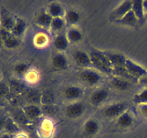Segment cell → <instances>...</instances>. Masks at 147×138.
Instances as JSON below:
<instances>
[{
  "instance_id": "6da1fadb",
  "label": "cell",
  "mask_w": 147,
  "mask_h": 138,
  "mask_svg": "<svg viewBox=\"0 0 147 138\" xmlns=\"http://www.w3.org/2000/svg\"><path fill=\"white\" fill-rule=\"evenodd\" d=\"M89 55L93 68L104 74H113V67L104 52L95 50L90 51Z\"/></svg>"
},
{
  "instance_id": "7a4b0ae2",
  "label": "cell",
  "mask_w": 147,
  "mask_h": 138,
  "mask_svg": "<svg viewBox=\"0 0 147 138\" xmlns=\"http://www.w3.org/2000/svg\"><path fill=\"white\" fill-rule=\"evenodd\" d=\"M80 78L86 84L90 86L98 85L101 81L102 79L101 76L98 72L90 68L83 70L80 73Z\"/></svg>"
},
{
  "instance_id": "3957f363",
  "label": "cell",
  "mask_w": 147,
  "mask_h": 138,
  "mask_svg": "<svg viewBox=\"0 0 147 138\" xmlns=\"http://www.w3.org/2000/svg\"><path fill=\"white\" fill-rule=\"evenodd\" d=\"M125 68L128 70L129 74L133 76L136 80H139V79L142 78V77H144L147 74V70L146 68H144L142 66L135 63L134 61L129 58L126 59Z\"/></svg>"
},
{
  "instance_id": "277c9868",
  "label": "cell",
  "mask_w": 147,
  "mask_h": 138,
  "mask_svg": "<svg viewBox=\"0 0 147 138\" xmlns=\"http://www.w3.org/2000/svg\"><path fill=\"white\" fill-rule=\"evenodd\" d=\"M126 106L123 103H116L105 108L103 114L105 116L109 118L119 117L121 114L126 112Z\"/></svg>"
},
{
  "instance_id": "5b68a950",
  "label": "cell",
  "mask_w": 147,
  "mask_h": 138,
  "mask_svg": "<svg viewBox=\"0 0 147 138\" xmlns=\"http://www.w3.org/2000/svg\"><path fill=\"white\" fill-rule=\"evenodd\" d=\"M73 60L78 66L85 68H93L90 55L83 50H76L73 53Z\"/></svg>"
},
{
  "instance_id": "8992f818",
  "label": "cell",
  "mask_w": 147,
  "mask_h": 138,
  "mask_svg": "<svg viewBox=\"0 0 147 138\" xmlns=\"http://www.w3.org/2000/svg\"><path fill=\"white\" fill-rule=\"evenodd\" d=\"M132 9V1H124L121 3L112 12L111 17L115 21H118L126 15Z\"/></svg>"
},
{
  "instance_id": "52a82bcc",
  "label": "cell",
  "mask_w": 147,
  "mask_h": 138,
  "mask_svg": "<svg viewBox=\"0 0 147 138\" xmlns=\"http://www.w3.org/2000/svg\"><path fill=\"white\" fill-rule=\"evenodd\" d=\"M85 106L80 102H74L67 106L65 109L67 116L73 119L78 118L83 114L85 112Z\"/></svg>"
},
{
  "instance_id": "ba28073f",
  "label": "cell",
  "mask_w": 147,
  "mask_h": 138,
  "mask_svg": "<svg viewBox=\"0 0 147 138\" xmlns=\"http://www.w3.org/2000/svg\"><path fill=\"white\" fill-rule=\"evenodd\" d=\"M83 94V90L77 86H70L66 88L63 92L65 98L69 101H75L80 99Z\"/></svg>"
},
{
  "instance_id": "9c48e42d",
  "label": "cell",
  "mask_w": 147,
  "mask_h": 138,
  "mask_svg": "<svg viewBox=\"0 0 147 138\" xmlns=\"http://www.w3.org/2000/svg\"><path fill=\"white\" fill-rule=\"evenodd\" d=\"M109 91L106 89H98L92 93L90 97V101L92 104L97 106L105 101L109 97Z\"/></svg>"
},
{
  "instance_id": "30bf717a",
  "label": "cell",
  "mask_w": 147,
  "mask_h": 138,
  "mask_svg": "<svg viewBox=\"0 0 147 138\" xmlns=\"http://www.w3.org/2000/svg\"><path fill=\"white\" fill-rule=\"evenodd\" d=\"M16 19L14 18L10 13L6 10L1 11V24L3 27V30L7 31H11L14 24H15Z\"/></svg>"
},
{
  "instance_id": "8fae6325",
  "label": "cell",
  "mask_w": 147,
  "mask_h": 138,
  "mask_svg": "<svg viewBox=\"0 0 147 138\" xmlns=\"http://www.w3.org/2000/svg\"><path fill=\"white\" fill-rule=\"evenodd\" d=\"M106 55L111 63L113 67H121V66H125L126 60L127 57L124 55L119 53H113L111 52H104Z\"/></svg>"
},
{
  "instance_id": "7c38bea8",
  "label": "cell",
  "mask_w": 147,
  "mask_h": 138,
  "mask_svg": "<svg viewBox=\"0 0 147 138\" xmlns=\"http://www.w3.org/2000/svg\"><path fill=\"white\" fill-rule=\"evenodd\" d=\"M53 66L56 70H62L67 68L68 66L67 59L63 53H59L54 55L53 58Z\"/></svg>"
},
{
  "instance_id": "4fadbf2b",
  "label": "cell",
  "mask_w": 147,
  "mask_h": 138,
  "mask_svg": "<svg viewBox=\"0 0 147 138\" xmlns=\"http://www.w3.org/2000/svg\"><path fill=\"white\" fill-rule=\"evenodd\" d=\"M139 20L136 17L135 14L132 10L129 11L125 16H123L121 19L116 21L119 24H123V25L130 26V27H136L139 23Z\"/></svg>"
},
{
  "instance_id": "5bb4252c",
  "label": "cell",
  "mask_w": 147,
  "mask_h": 138,
  "mask_svg": "<svg viewBox=\"0 0 147 138\" xmlns=\"http://www.w3.org/2000/svg\"><path fill=\"white\" fill-rule=\"evenodd\" d=\"M47 13L53 18H57V17H63L65 15L66 12L63 6L60 5L58 3L54 2L49 5Z\"/></svg>"
},
{
  "instance_id": "9a60e30c",
  "label": "cell",
  "mask_w": 147,
  "mask_h": 138,
  "mask_svg": "<svg viewBox=\"0 0 147 138\" xmlns=\"http://www.w3.org/2000/svg\"><path fill=\"white\" fill-rule=\"evenodd\" d=\"M53 17L47 13V12H42L39 13L36 18V22L39 26L44 28H50Z\"/></svg>"
},
{
  "instance_id": "2e32d148",
  "label": "cell",
  "mask_w": 147,
  "mask_h": 138,
  "mask_svg": "<svg viewBox=\"0 0 147 138\" xmlns=\"http://www.w3.org/2000/svg\"><path fill=\"white\" fill-rule=\"evenodd\" d=\"M27 29V23L24 20L21 18H16L15 24L11 30V34L16 37H20L22 35Z\"/></svg>"
},
{
  "instance_id": "e0dca14e",
  "label": "cell",
  "mask_w": 147,
  "mask_h": 138,
  "mask_svg": "<svg viewBox=\"0 0 147 138\" xmlns=\"http://www.w3.org/2000/svg\"><path fill=\"white\" fill-rule=\"evenodd\" d=\"M53 44H54V47L56 50L62 52L64 51L67 48L69 41L67 40V37H66V34H59L55 38Z\"/></svg>"
},
{
  "instance_id": "ac0fdd59",
  "label": "cell",
  "mask_w": 147,
  "mask_h": 138,
  "mask_svg": "<svg viewBox=\"0 0 147 138\" xmlns=\"http://www.w3.org/2000/svg\"><path fill=\"white\" fill-rule=\"evenodd\" d=\"M111 84L115 89H116L119 91H126L129 89V86H130V83L129 80H126V79L123 78L118 77V76H114L113 78L111 79Z\"/></svg>"
},
{
  "instance_id": "d6986e66",
  "label": "cell",
  "mask_w": 147,
  "mask_h": 138,
  "mask_svg": "<svg viewBox=\"0 0 147 138\" xmlns=\"http://www.w3.org/2000/svg\"><path fill=\"white\" fill-rule=\"evenodd\" d=\"M24 112L27 117L30 119H35L40 117L42 114L41 109L34 104L29 105L24 109Z\"/></svg>"
},
{
  "instance_id": "ffe728a7",
  "label": "cell",
  "mask_w": 147,
  "mask_h": 138,
  "mask_svg": "<svg viewBox=\"0 0 147 138\" xmlns=\"http://www.w3.org/2000/svg\"><path fill=\"white\" fill-rule=\"evenodd\" d=\"M66 37H67L69 43H77L82 40L83 34L78 29L76 28V27H71L67 30V33H66Z\"/></svg>"
},
{
  "instance_id": "44dd1931",
  "label": "cell",
  "mask_w": 147,
  "mask_h": 138,
  "mask_svg": "<svg viewBox=\"0 0 147 138\" xmlns=\"http://www.w3.org/2000/svg\"><path fill=\"white\" fill-rule=\"evenodd\" d=\"M134 123V118L129 112H125L117 118V124L122 128H128Z\"/></svg>"
},
{
  "instance_id": "7402d4cb",
  "label": "cell",
  "mask_w": 147,
  "mask_h": 138,
  "mask_svg": "<svg viewBox=\"0 0 147 138\" xmlns=\"http://www.w3.org/2000/svg\"><path fill=\"white\" fill-rule=\"evenodd\" d=\"M131 10L134 12V13L139 21L144 18L145 13L143 8V1H140V0L132 1Z\"/></svg>"
},
{
  "instance_id": "603a6c76",
  "label": "cell",
  "mask_w": 147,
  "mask_h": 138,
  "mask_svg": "<svg viewBox=\"0 0 147 138\" xmlns=\"http://www.w3.org/2000/svg\"><path fill=\"white\" fill-rule=\"evenodd\" d=\"M99 129V124L95 119H89L85 123L84 131L86 135H93L97 133Z\"/></svg>"
},
{
  "instance_id": "cb8c5ba5",
  "label": "cell",
  "mask_w": 147,
  "mask_h": 138,
  "mask_svg": "<svg viewBox=\"0 0 147 138\" xmlns=\"http://www.w3.org/2000/svg\"><path fill=\"white\" fill-rule=\"evenodd\" d=\"M65 20L70 24H76L80 21V15L78 12L74 9H70L65 13Z\"/></svg>"
},
{
  "instance_id": "d4e9b609",
  "label": "cell",
  "mask_w": 147,
  "mask_h": 138,
  "mask_svg": "<svg viewBox=\"0 0 147 138\" xmlns=\"http://www.w3.org/2000/svg\"><path fill=\"white\" fill-rule=\"evenodd\" d=\"M3 41H4V45L8 48H14L20 44L17 37H16L13 34H8L7 32L6 34L3 35Z\"/></svg>"
},
{
  "instance_id": "484cf974",
  "label": "cell",
  "mask_w": 147,
  "mask_h": 138,
  "mask_svg": "<svg viewBox=\"0 0 147 138\" xmlns=\"http://www.w3.org/2000/svg\"><path fill=\"white\" fill-rule=\"evenodd\" d=\"M65 20L63 17H57V18H53L52 21L51 25H50V30L55 32H58L61 31L64 28L65 25Z\"/></svg>"
},
{
  "instance_id": "4316f807",
  "label": "cell",
  "mask_w": 147,
  "mask_h": 138,
  "mask_svg": "<svg viewBox=\"0 0 147 138\" xmlns=\"http://www.w3.org/2000/svg\"><path fill=\"white\" fill-rule=\"evenodd\" d=\"M133 101L137 105L147 104V88L134 95Z\"/></svg>"
},
{
  "instance_id": "83f0119b",
  "label": "cell",
  "mask_w": 147,
  "mask_h": 138,
  "mask_svg": "<svg viewBox=\"0 0 147 138\" xmlns=\"http://www.w3.org/2000/svg\"><path fill=\"white\" fill-rule=\"evenodd\" d=\"M29 66L24 63H18L14 68V70L19 75H24L28 71Z\"/></svg>"
},
{
  "instance_id": "f1b7e54d",
  "label": "cell",
  "mask_w": 147,
  "mask_h": 138,
  "mask_svg": "<svg viewBox=\"0 0 147 138\" xmlns=\"http://www.w3.org/2000/svg\"><path fill=\"white\" fill-rule=\"evenodd\" d=\"M53 100H54V96L50 92H45L44 95L42 98V101L44 103V104H50L53 103Z\"/></svg>"
},
{
  "instance_id": "f546056e",
  "label": "cell",
  "mask_w": 147,
  "mask_h": 138,
  "mask_svg": "<svg viewBox=\"0 0 147 138\" xmlns=\"http://www.w3.org/2000/svg\"><path fill=\"white\" fill-rule=\"evenodd\" d=\"M9 92V88L5 83H0V97L4 96Z\"/></svg>"
},
{
  "instance_id": "4dcf8cb0",
  "label": "cell",
  "mask_w": 147,
  "mask_h": 138,
  "mask_svg": "<svg viewBox=\"0 0 147 138\" xmlns=\"http://www.w3.org/2000/svg\"><path fill=\"white\" fill-rule=\"evenodd\" d=\"M139 110L141 114L144 117L147 118V104L139 105Z\"/></svg>"
},
{
  "instance_id": "1f68e13d",
  "label": "cell",
  "mask_w": 147,
  "mask_h": 138,
  "mask_svg": "<svg viewBox=\"0 0 147 138\" xmlns=\"http://www.w3.org/2000/svg\"><path fill=\"white\" fill-rule=\"evenodd\" d=\"M139 82H140V83L142 86L147 88V74L146 76H144V77H142V78L139 79Z\"/></svg>"
},
{
  "instance_id": "d6a6232c",
  "label": "cell",
  "mask_w": 147,
  "mask_h": 138,
  "mask_svg": "<svg viewBox=\"0 0 147 138\" xmlns=\"http://www.w3.org/2000/svg\"><path fill=\"white\" fill-rule=\"evenodd\" d=\"M5 124L6 122L2 119V118L0 117V129H1L2 128L5 127Z\"/></svg>"
},
{
  "instance_id": "836d02e7",
  "label": "cell",
  "mask_w": 147,
  "mask_h": 138,
  "mask_svg": "<svg viewBox=\"0 0 147 138\" xmlns=\"http://www.w3.org/2000/svg\"><path fill=\"white\" fill-rule=\"evenodd\" d=\"M143 8L145 14H146L147 13V0H146V1H143Z\"/></svg>"
},
{
  "instance_id": "e575fe53",
  "label": "cell",
  "mask_w": 147,
  "mask_h": 138,
  "mask_svg": "<svg viewBox=\"0 0 147 138\" xmlns=\"http://www.w3.org/2000/svg\"><path fill=\"white\" fill-rule=\"evenodd\" d=\"M1 138H11V137H10L9 135H4L2 137H1Z\"/></svg>"
},
{
  "instance_id": "d590c367",
  "label": "cell",
  "mask_w": 147,
  "mask_h": 138,
  "mask_svg": "<svg viewBox=\"0 0 147 138\" xmlns=\"http://www.w3.org/2000/svg\"><path fill=\"white\" fill-rule=\"evenodd\" d=\"M144 18H145V19H146V20H147V13H146V14H145V17H144Z\"/></svg>"
}]
</instances>
